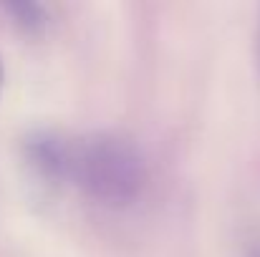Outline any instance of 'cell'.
Wrapping results in <instances>:
<instances>
[{
    "instance_id": "obj_1",
    "label": "cell",
    "mask_w": 260,
    "mask_h": 257,
    "mask_svg": "<svg viewBox=\"0 0 260 257\" xmlns=\"http://www.w3.org/2000/svg\"><path fill=\"white\" fill-rule=\"evenodd\" d=\"M28 159L48 179L69 181L99 204L124 207L144 187V159L139 149L116 134H36L25 144Z\"/></svg>"
},
{
    "instance_id": "obj_2",
    "label": "cell",
    "mask_w": 260,
    "mask_h": 257,
    "mask_svg": "<svg viewBox=\"0 0 260 257\" xmlns=\"http://www.w3.org/2000/svg\"><path fill=\"white\" fill-rule=\"evenodd\" d=\"M5 10L23 28H41L46 23V10L36 3H10V5H5Z\"/></svg>"
},
{
    "instance_id": "obj_3",
    "label": "cell",
    "mask_w": 260,
    "mask_h": 257,
    "mask_svg": "<svg viewBox=\"0 0 260 257\" xmlns=\"http://www.w3.org/2000/svg\"><path fill=\"white\" fill-rule=\"evenodd\" d=\"M0 91H3V63H0Z\"/></svg>"
}]
</instances>
